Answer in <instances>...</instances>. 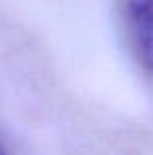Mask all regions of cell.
I'll return each mask as SVG.
<instances>
[{
	"label": "cell",
	"instance_id": "6da1fadb",
	"mask_svg": "<svg viewBox=\"0 0 153 155\" xmlns=\"http://www.w3.org/2000/svg\"><path fill=\"white\" fill-rule=\"evenodd\" d=\"M116 6L132 55L153 75V0H118Z\"/></svg>",
	"mask_w": 153,
	"mask_h": 155
},
{
	"label": "cell",
	"instance_id": "7a4b0ae2",
	"mask_svg": "<svg viewBox=\"0 0 153 155\" xmlns=\"http://www.w3.org/2000/svg\"><path fill=\"white\" fill-rule=\"evenodd\" d=\"M0 155H8V153H6V149L2 147V143H0Z\"/></svg>",
	"mask_w": 153,
	"mask_h": 155
}]
</instances>
